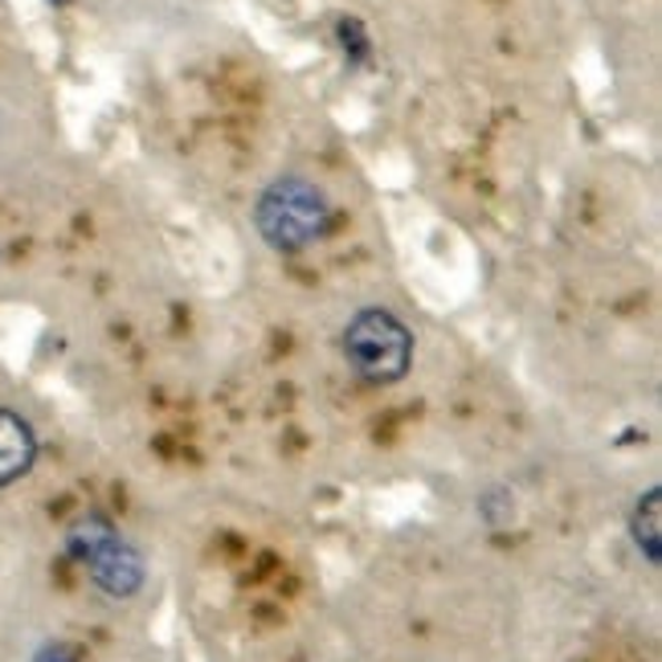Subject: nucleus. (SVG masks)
Here are the masks:
<instances>
[{
    "label": "nucleus",
    "mask_w": 662,
    "mask_h": 662,
    "mask_svg": "<svg viewBox=\"0 0 662 662\" xmlns=\"http://www.w3.org/2000/svg\"><path fill=\"white\" fill-rule=\"evenodd\" d=\"M258 229L278 250H303L327 229V200L324 192L299 176H287L263 192L258 200Z\"/></svg>",
    "instance_id": "f257e3e1"
},
{
    "label": "nucleus",
    "mask_w": 662,
    "mask_h": 662,
    "mask_svg": "<svg viewBox=\"0 0 662 662\" xmlns=\"http://www.w3.org/2000/svg\"><path fill=\"white\" fill-rule=\"evenodd\" d=\"M70 552L87 564L90 576L111 597H131L144 585V561H139V552L107 520H99V515H87V520H78L70 527Z\"/></svg>",
    "instance_id": "f03ea898"
},
{
    "label": "nucleus",
    "mask_w": 662,
    "mask_h": 662,
    "mask_svg": "<svg viewBox=\"0 0 662 662\" xmlns=\"http://www.w3.org/2000/svg\"><path fill=\"white\" fill-rule=\"evenodd\" d=\"M344 352H348V364L364 376V381L388 385V381L405 376L413 344H409V332H405L388 312H360L348 324Z\"/></svg>",
    "instance_id": "7ed1b4c3"
},
{
    "label": "nucleus",
    "mask_w": 662,
    "mask_h": 662,
    "mask_svg": "<svg viewBox=\"0 0 662 662\" xmlns=\"http://www.w3.org/2000/svg\"><path fill=\"white\" fill-rule=\"evenodd\" d=\"M33 454H38L33 429L17 413L0 409V487L26 475L29 466H33Z\"/></svg>",
    "instance_id": "20e7f679"
},
{
    "label": "nucleus",
    "mask_w": 662,
    "mask_h": 662,
    "mask_svg": "<svg viewBox=\"0 0 662 662\" xmlns=\"http://www.w3.org/2000/svg\"><path fill=\"white\" fill-rule=\"evenodd\" d=\"M659 507L662 495L659 491H646V500L638 503L634 512V540L638 549L646 552V561H659Z\"/></svg>",
    "instance_id": "39448f33"
},
{
    "label": "nucleus",
    "mask_w": 662,
    "mask_h": 662,
    "mask_svg": "<svg viewBox=\"0 0 662 662\" xmlns=\"http://www.w3.org/2000/svg\"><path fill=\"white\" fill-rule=\"evenodd\" d=\"M38 662H75V654H70L66 646H46L38 654Z\"/></svg>",
    "instance_id": "423d86ee"
}]
</instances>
